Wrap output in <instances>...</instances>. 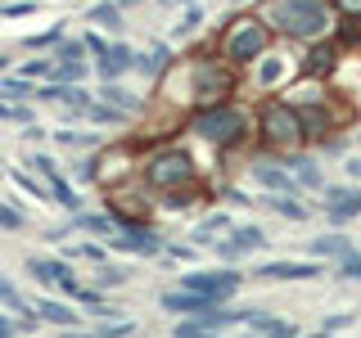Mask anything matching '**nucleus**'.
<instances>
[{
    "label": "nucleus",
    "instance_id": "nucleus-1",
    "mask_svg": "<svg viewBox=\"0 0 361 338\" xmlns=\"http://www.w3.org/2000/svg\"><path fill=\"white\" fill-rule=\"evenodd\" d=\"M262 18L271 23V32L307 45L316 37H330L334 5L330 0H262Z\"/></svg>",
    "mask_w": 361,
    "mask_h": 338
},
{
    "label": "nucleus",
    "instance_id": "nucleus-2",
    "mask_svg": "<svg viewBox=\"0 0 361 338\" xmlns=\"http://www.w3.org/2000/svg\"><path fill=\"white\" fill-rule=\"evenodd\" d=\"M185 131L199 135L203 144H212V149H235V144L248 140V131H253V118H248L244 104H235V99H221V104H199V108L185 118Z\"/></svg>",
    "mask_w": 361,
    "mask_h": 338
},
{
    "label": "nucleus",
    "instance_id": "nucleus-3",
    "mask_svg": "<svg viewBox=\"0 0 361 338\" xmlns=\"http://www.w3.org/2000/svg\"><path fill=\"white\" fill-rule=\"evenodd\" d=\"M276 45V32H271V23L262 14H248V9H240V14L226 18L221 37H217V54L231 68H253L262 54Z\"/></svg>",
    "mask_w": 361,
    "mask_h": 338
},
{
    "label": "nucleus",
    "instance_id": "nucleus-4",
    "mask_svg": "<svg viewBox=\"0 0 361 338\" xmlns=\"http://www.w3.org/2000/svg\"><path fill=\"white\" fill-rule=\"evenodd\" d=\"M257 140H262V149H267V154H276V158L298 154L302 144H307L298 108L285 104V99H267V104L257 108Z\"/></svg>",
    "mask_w": 361,
    "mask_h": 338
},
{
    "label": "nucleus",
    "instance_id": "nucleus-5",
    "mask_svg": "<svg viewBox=\"0 0 361 338\" xmlns=\"http://www.w3.org/2000/svg\"><path fill=\"white\" fill-rule=\"evenodd\" d=\"M185 95L180 99H190V104H221V99H231L235 95V86H240V77H235V68L221 59H212V54H199V59H190L185 63Z\"/></svg>",
    "mask_w": 361,
    "mask_h": 338
},
{
    "label": "nucleus",
    "instance_id": "nucleus-6",
    "mask_svg": "<svg viewBox=\"0 0 361 338\" xmlns=\"http://www.w3.org/2000/svg\"><path fill=\"white\" fill-rule=\"evenodd\" d=\"M145 185H154V189H190V185H199V167H195V158L185 149L167 144V149H158L149 163H145Z\"/></svg>",
    "mask_w": 361,
    "mask_h": 338
},
{
    "label": "nucleus",
    "instance_id": "nucleus-7",
    "mask_svg": "<svg viewBox=\"0 0 361 338\" xmlns=\"http://www.w3.org/2000/svg\"><path fill=\"white\" fill-rule=\"evenodd\" d=\"M240 270H190V275H180V289H190V293H199V298H208V302H226L235 289H240Z\"/></svg>",
    "mask_w": 361,
    "mask_h": 338
},
{
    "label": "nucleus",
    "instance_id": "nucleus-8",
    "mask_svg": "<svg viewBox=\"0 0 361 338\" xmlns=\"http://www.w3.org/2000/svg\"><path fill=\"white\" fill-rule=\"evenodd\" d=\"M338 63H343V45H338L334 37L307 41V50H302V59H298V68L307 77H316V82H330V77L338 73Z\"/></svg>",
    "mask_w": 361,
    "mask_h": 338
},
{
    "label": "nucleus",
    "instance_id": "nucleus-9",
    "mask_svg": "<svg viewBox=\"0 0 361 338\" xmlns=\"http://www.w3.org/2000/svg\"><path fill=\"white\" fill-rule=\"evenodd\" d=\"M86 54H90L86 41H68V37H63L59 45H54V54H50V59H54V82H77V86H82L86 73L95 68Z\"/></svg>",
    "mask_w": 361,
    "mask_h": 338
},
{
    "label": "nucleus",
    "instance_id": "nucleus-10",
    "mask_svg": "<svg viewBox=\"0 0 361 338\" xmlns=\"http://www.w3.org/2000/svg\"><path fill=\"white\" fill-rule=\"evenodd\" d=\"M298 118H302V135H307L312 144H330L338 127H343V113H334L330 99H321V104H307V108H298Z\"/></svg>",
    "mask_w": 361,
    "mask_h": 338
},
{
    "label": "nucleus",
    "instance_id": "nucleus-11",
    "mask_svg": "<svg viewBox=\"0 0 361 338\" xmlns=\"http://www.w3.org/2000/svg\"><path fill=\"white\" fill-rule=\"evenodd\" d=\"M109 244L122 248V253H135V257H158V253H163L158 234H154L145 221H118V234H113Z\"/></svg>",
    "mask_w": 361,
    "mask_h": 338
},
{
    "label": "nucleus",
    "instance_id": "nucleus-12",
    "mask_svg": "<svg viewBox=\"0 0 361 338\" xmlns=\"http://www.w3.org/2000/svg\"><path fill=\"white\" fill-rule=\"evenodd\" d=\"M27 167H37V176L50 185V199H59V208H68V212H77L82 208V199H77V189L63 180V172H59V163H54L50 154H32L27 158Z\"/></svg>",
    "mask_w": 361,
    "mask_h": 338
},
{
    "label": "nucleus",
    "instance_id": "nucleus-13",
    "mask_svg": "<svg viewBox=\"0 0 361 338\" xmlns=\"http://www.w3.org/2000/svg\"><path fill=\"white\" fill-rule=\"evenodd\" d=\"M90 63H95L99 82H122L127 73H135V50L127 41H109V50L99 54V59H90Z\"/></svg>",
    "mask_w": 361,
    "mask_h": 338
},
{
    "label": "nucleus",
    "instance_id": "nucleus-14",
    "mask_svg": "<svg viewBox=\"0 0 361 338\" xmlns=\"http://www.w3.org/2000/svg\"><path fill=\"white\" fill-rule=\"evenodd\" d=\"M27 270H32V275L41 280L45 289L73 293V298H77V289H82V284H77V275L68 270V262H59V257H27Z\"/></svg>",
    "mask_w": 361,
    "mask_h": 338
},
{
    "label": "nucleus",
    "instance_id": "nucleus-15",
    "mask_svg": "<svg viewBox=\"0 0 361 338\" xmlns=\"http://www.w3.org/2000/svg\"><path fill=\"white\" fill-rule=\"evenodd\" d=\"M267 234L257 230V225H231V239L217 244V253L226 257V262H240L244 253H267Z\"/></svg>",
    "mask_w": 361,
    "mask_h": 338
},
{
    "label": "nucleus",
    "instance_id": "nucleus-16",
    "mask_svg": "<svg viewBox=\"0 0 361 338\" xmlns=\"http://www.w3.org/2000/svg\"><path fill=\"white\" fill-rule=\"evenodd\" d=\"M257 280H276V284H298V280H316V275H325V266L316 262H267V266H257L253 270Z\"/></svg>",
    "mask_w": 361,
    "mask_h": 338
},
{
    "label": "nucleus",
    "instance_id": "nucleus-17",
    "mask_svg": "<svg viewBox=\"0 0 361 338\" xmlns=\"http://www.w3.org/2000/svg\"><path fill=\"white\" fill-rule=\"evenodd\" d=\"M253 68H257V86H262V90H285V86H289V77H293V73H302V68H293L285 54H271V50H267Z\"/></svg>",
    "mask_w": 361,
    "mask_h": 338
},
{
    "label": "nucleus",
    "instance_id": "nucleus-18",
    "mask_svg": "<svg viewBox=\"0 0 361 338\" xmlns=\"http://www.w3.org/2000/svg\"><path fill=\"white\" fill-rule=\"evenodd\" d=\"M280 99H285V104H293V108H307V104H321V99H330V90H325V82H316V77L298 73L285 90H280Z\"/></svg>",
    "mask_w": 361,
    "mask_h": 338
},
{
    "label": "nucleus",
    "instance_id": "nucleus-19",
    "mask_svg": "<svg viewBox=\"0 0 361 338\" xmlns=\"http://www.w3.org/2000/svg\"><path fill=\"white\" fill-rule=\"evenodd\" d=\"M172 63H176V54H172V45H167V41H154L145 54H135V73L149 77V82L167 77V73H172Z\"/></svg>",
    "mask_w": 361,
    "mask_h": 338
},
{
    "label": "nucleus",
    "instance_id": "nucleus-20",
    "mask_svg": "<svg viewBox=\"0 0 361 338\" xmlns=\"http://www.w3.org/2000/svg\"><path fill=\"white\" fill-rule=\"evenodd\" d=\"M253 176L262 180L271 194H298V180H293V172H289V167H280V163H271V158H257V163H253Z\"/></svg>",
    "mask_w": 361,
    "mask_h": 338
},
{
    "label": "nucleus",
    "instance_id": "nucleus-21",
    "mask_svg": "<svg viewBox=\"0 0 361 338\" xmlns=\"http://www.w3.org/2000/svg\"><path fill=\"white\" fill-rule=\"evenodd\" d=\"M163 311H176V315H203L208 307H217V302H208V298H199V293H190V289H176V293H163Z\"/></svg>",
    "mask_w": 361,
    "mask_h": 338
},
{
    "label": "nucleus",
    "instance_id": "nucleus-22",
    "mask_svg": "<svg viewBox=\"0 0 361 338\" xmlns=\"http://www.w3.org/2000/svg\"><path fill=\"white\" fill-rule=\"evenodd\" d=\"M86 23H95V27L113 32V37L127 27V18H122V5H118V0H95V5L86 9Z\"/></svg>",
    "mask_w": 361,
    "mask_h": 338
},
{
    "label": "nucleus",
    "instance_id": "nucleus-23",
    "mask_svg": "<svg viewBox=\"0 0 361 338\" xmlns=\"http://www.w3.org/2000/svg\"><path fill=\"white\" fill-rule=\"evenodd\" d=\"M285 167L293 172V180H298L302 189H325V172L316 167V158H302V154H289Z\"/></svg>",
    "mask_w": 361,
    "mask_h": 338
},
{
    "label": "nucleus",
    "instance_id": "nucleus-24",
    "mask_svg": "<svg viewBox=\"0 0 361 338\" xmlns=\"http://www.w3.org/2000/svg\"><path fill=\"white\" fill-rule=\"evenodd\" d=\"M0 307H9V311H18V315H23V320H18V330H32V325L41 320L37 307H27V302H23V293H18L14 284H9L5 275H0Z\"/></svg>",
    "mask_w": 361,
    "mask_h": 338
},
{
    "label": "nucleus",
    "instance_id": "nucleus-25",
    "mask_svg": "<svg viewBox=\"0 0 361 338\" xmlns=\"http://www.w3.org/2000/svg\"><path fill=\"white\" fill-rule=\"evenodd\" d=\"M73 230H90V234H104V239H113V234H118V217H113V212H77V217H73Z\"/></svg>",
    "mask_w": 361,
    "mask_h": 338
},
{
    "label": "nucleus",
    "instance_id": "nucleus-26",
    "mask_svg": "<svg viewBox=\"0 0 361 338\" xmlns=\"http://www.w3.org/2000/svg\"><path fill=\"white\" fill-rule=\"evenodd\" d=\"M330 37L343 45V50H361V14H334Z\"/></svg>",
    "mask_w": 361,
    "mask_h": 338
},
{
    "label": "nucleus",
    "instance_id": "nucleus-27",
    "mask_svg": "<svg viewBox=\"0 0 361 338\" xmlns=\"http://www.w3.org/2000/svg\"><path fill=\"white\" fill-rule=\"evenodd\" d=\"M37 315L45 325H59V330H77V311L73 307H63L59 298H41L37 302Z\"/></svg>",
    "mask_w": 361,
    "mask_h": 338
},
{
    "label": "nucleus",
    "instance_id": "nucleus-28",
    "mask_svg": "<svg viewBox=\"0 0 361 338\" xmlns=\"http://www.w3.org/2000/svg\"><path fill=\"white\" fill-rule=\"evenodd\" d=\"M95 99H104V104H113V108H122V113H140V99L131 95L122 82H104L95 90Z\"/></svg>",
    "mask_w": 361,
    "mask_h": 338
},
{
    "label": "nucleus",
    "instance_id": "nucleus-29",
    "mask_svg": "<svg viewBox=\"0 0 361 338\" xmlns=\"http://www.w3.org/2000/svg\"><path fill=\"white\" fill-rule=\"evenodd\" d=\"M307 253L312 257H348L353 253V239H348V234H321V239H307Z\"/></svg>",
    "mask_w": 361,
    "mask_h": 338
},
{
    "label": "nucleus",
    "instance_id": "nucleus-30",
    "mask_svg": "<svg viewBox=\"0 0 361 338\" xmlns=\"http://www.w3.org/2000/svg\"><path fill=\"white\" fill-rule=\"evenodd\" d=\"M267 208L276 212V217H285V221H307V217H312V208H302L298 194H271Z\"/></svg>",
    "mask_w": 361,
    "mask_h": 338
},
{
    "label": "nucleus",
    "instance_id": "nucleus-31",
    "mask_svg": "<svg viewBox=\"0 0 361 338\" xmlns=\"http://www.w3.org/2000/svg\"><path fill=\"white\" fill-rule=\"evenodd\" d=\"M82 118H90V122H99V127H122V122L131 118V113H122V108H113V104H104V99H90L86 104V113Z\"/></svg>",
    "mask_w": 361,
    "mask_h": 338
},
{
    "label": "nucleus",
    "instance_id": "nucleus-32",
    "mask_svg": "<svg viewBox=\"0 0 361 338\" xmlns=\"http://www.w3.org/2000/svg\"><path fill=\"white\" fill-rule=\"evenodd\" d=\"M199 27H203V0H199V5H185V14H180V23H172V32H167V37H172V41H185V37H195Z\"/></svg>",
    "mask_w": 361,
    "mask_h": 338
},
{
    "label": "nucleus",
    "instance_id": "nucleus-33",
    "mask_svg": "<svg viewBox=\"0 0 361 338\" xmlns=\"http://www.w3.org/2000/svg\"><path fill=\"white\" fill-rule=\"evenodd\" d=\"M37 95V82L27 77H0V99H14V104H27Z\"/></svg>",
    "mask_w": 361,
    "mask_h": 338
},
{
    "label": "nucleus",
    "instance_id": "nucleus-34",
    "mask_svg": "<svg viewBox=\"0 0 361 338\" xmlns=\"http://www.w3.org/2000/svg\"><path fill=\"white\" fill-rule=\"evenodd\" d=\"M18 77H27V82H50V77H54V59H50V54H45V59H27L18 68Z\"/></svg>",
    "mask_w": 361,
    "mask_h": 338
},
{
    "label": "nucleus",
    "instance_id": "nucleus-35",
    "mask_svg": "<svg viewBox=\"0 0 361 338\" xmlns=\"http://www.w3.org/2000/svg\"><path fill=\"white\" fill-rule=\"evenodd\" d=\"M176 338H221V330L217 325H208V320H185V325H176Z\"/></svg>",
    "mask_w": 361,
    "mask_h": 338
},
{
    "label": "nucleus",
    "instance_id": "nucleus-36",
    "mask_svg": "<svg viewBox=\"0 0 361 338\" xmlns=\"http://www.w3.org/2000/svg\"><path fill=\"white\" fill-rule=\"evenodd\" d=\"M0 122H18V127H32V108L14 104V99H0Z\"/></svg>",
    "mask_w": 361,
    "mask_h": 338
},
{
    "label": "nucleus",
    "instance_id": "nucleus-37",
    "mask_svg": "<svg viewBox=\"0 0 361 338\" xmlns=\"http://www.w3.org/2000/svg\"><path fill=\"white\" fill-rule=\"evenodd\" d=\"M63 41V23H54V27H45V32H37V37H27L23 45L27 50H50V45H59Z\"/></svg>",
    "mask_w": 361,
    "mask_h": 338
},
{
    "label": "nucleus",
    "instance_id": "nucleus-38",
    "mask_svg": "<svg viewBox=\"0 0 361 338\" xmlns=\"http://www.w3.org/2000/svg\"><path fill=\"white\" fill-rule=\"evenodd\" d=\"M54 140L68 149H99V135H82V131H54Z\"/></svg>",
    "mask_w": 361,
    "mask_h": 338
},
{
    "label": "nucleus",
    "instance_id": "nucleus-39",
    "mask_svg": "<svg viewBox=\"0 0 361 338\" xmlns=\"http://www.w3.org/2000/svg\"><path fill=\"white\" fill-rule=\"evenodd\" d=\"M338 280H361V253L357 248L348 257H338Z\"/></svg>",
    "mask_w": 361,
    "mask_h": 338
},
{
    "label": "nucleus",
    "instance_id": "nucleus-40",
    "mask_svg": "<svg viewBox=\"0 0 361 338\" xmlns=\"http://www.w3.org/2000/svg\"><path fill=\"white\" fill-rule=\"evenodd\" d=\"M95 284H104V289H118V284H127V270H122V266H99Z\"/></svg>",
    "mask_w": 361,
    "mask_h": 338
},
{
    "label": "nucleus",
    "instance_id": "nucleus-41",
    "mask_svg": "<svg viewBox=\"0 0 361 338\" xmlns=\"http://www.w3.org/2000/svg\"><path fill=\"white\" fill-rule=\"evenodd\" d=\"M0 230H23V212L9 208V203H0Z\"/></svg>",
    "mask_w": 361,
    "mask_h": 338
},
{
    "label": "nucleus",
    "instance_id": "nucleus-42",
    "mask_svg": "<svg viewBox=\"0 0 361 338\" xmlns=\"http://www.w3.org/2000/svg\"><path fill=\"white\" fill-rule=\"evenodd\" d=\"M82 41H86V50H90V54H95V59H99V54H104V50H109V41H104V37H99V32H95V27H90V32H86V37H82Z\"/></svg>",
    "mask_w": 361,
    "mask_h": 338
},
{
    "label": "nucleus",
    "instance_id": "nucleus-43",
    "mask_svg": "<svg viewBox=\"0 0 361 338\" xmlns=\"http://www.w3.org/2000/svg\"><path fill=\"white\" fill-rule=\"evenodd\" d=\"M73 257H90V262H104V248H95V244H77V248H73Z\"/></svg>",
    "mask_w": 361,
    "mask_h": 338
},
{
    "label": "nucleus",
    "instance_id": "nucleus-44",
    "mask_svg": "<svg viewBox=\"0 0 361 338\" xmlns=\"http://www.w3.org/2000/svg\"><path fill=\"white\" fill-rule=\"evenodd\" d=\"M348 325H353V315L343 311V315H330V320H325L321 330H325V334H334V330H348Z\"/></svg>",
    "mask_w": 361,
    "mask_h": 338
},
{
    "label": "nucleus",
    "instance_id": "nucleus-45",
    "mask_svg": "<svg viewBox=\"0 0 361 338\" xmlns=\"http://www.w3.org/2000/svg\"><path fill=\"white\" fill-rule=\"evenodd\" d=\"M334 14H361V0H330Z\"/></svg>",
    "mask_w": 361,
    "mask_h": 338
},
{
    "label": "nucleus",
    "instance_id": "nucleus-46",
    "mask_svg": "<svg viewBox=\"0 0 361 338\" xmlns=\"http://www.w3.org/2000/svg\"><path fill=\"white\" fill-rule=\"evenodd\" d=\"M18 334V325L14 320H5V315H0V338H14Z\"/></svg>",
    "mask_w": 361,
    "mask_h": 338
},
{
    "label": "nucleus",
    "instance_id": "nucleus-47",
    "mask_svg": "<svg viewBox=\"0 0 361 338\" xmlns=\"http://www.w3.org/2000/svg\"><path fill=\"white\" fill-rule=\"evenodd\" d=\"M163 9H185V5H199V0H158Z\"/></svg>",
    "mask_w": 361,
    "mask_h": 338
},
{
    "label": "nucleus",
    "instance_id": "nucleus-48",
    "mask_svg": "<svg viewBox=\"0 0 361 338\" xmlns=\"http://www.w3.org/2000/svg\"><path fill=\"white\" fill-rule=\"evenodd\" d=\"M118 5H122V9H131V5H140V0H118Z\"/></svg>",
    "mask_w": 361,
    "mask_h": 338
},
{
    "label": "nucleus",
    "instance_id": "nucleus-49",
    "mask_svg": "<svg viewBox=\"0 0 361 338\" xmlns=\"http://www.w3.org/2000/svg\"><path fill=\"white\" fill-rule=\"evenodd\" d=\"M5 68H9V54H0V73H5Z\"/></svg>",
    "mask_w": 361,
    "mask_h": 338
},
{
    "label": "nucleus",
    "instance_id": "nucleus-50",
    "mask_svg": "<svg viewBox=\"0 0 361 338\" xmlns=\"http://www.w3.org/2000/svg\"><path fill=\"white\" fill-rule=\"evenodd\" d=\"M307 338H330V334H325V330H316V334H307Z\"/></svg>",
    "mask_w": 361,
    "mask_h": 338
},
{
    "label": "nucleus",
    "instance_id": "nucleus-51",
    "mask_svg": "<svg viewBox=\"0 0 361 338\" xmlns=\"http://www.w3.org/2000/svg\"><path fill=\"white\" fill-rule=\"evenodd\" d=\"M0 176H5V167H0Z\"/></svg>",
    "mask_w": 361,
    "mask_h": 338
}]
</instances>
